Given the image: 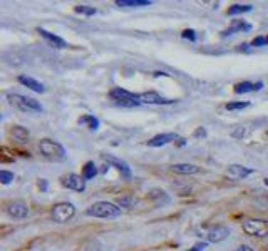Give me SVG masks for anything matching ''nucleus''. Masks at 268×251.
<instances>
[{
  "mask_svg": "<svg viewBox=\"0 0 268 251\" xmlns=\"http://www.w3.org/2000/svg\"><path fill=\"white\" fill-rule=\"evenodd\" d=\"M196 236L203 239L205 243H221L229 236V228L225 225H208L195 230Z\"/></svg>",
  "mask_w": 268,
  "mask_h": 251,
  "instance_id": "f257e3e1",
  "label": "nucleus"
},
{
  "mask_svg": "<svg viewBox=\"0 0 268 251\" xmlns=\"http://www.w3.org/2000/svg\"><path fill=\"white\" fill-rule=\"evenodd\" d=\"M86 216L101 218V220H114V218L121 216V208L114 203H109V201H97V203L86 210Z\"/></svg>",
  "mask_w": 268,
  "mask_h": 251,
  "instance_id": "f03ea898",
  "label": "nucleus"
},
{
  "mask_svg": "<svg viewBox=\"0 0 268 251\" xmlns=\"http://www.w3.org/2000/svg\"><path fill=\"white\" fill-rule=\"evenodd\" d=\"M39 151L41 154L46 157L49 161H54V162H61L64 161L65 157H67V152H65V147L57 143V141H52V139H41L39 143Z\"/></svg>",
  "mask_w": 268,
  "mask_h": 251,
  "instance_id": "7ed1b4c3",
  "label": "nucleus"
},
{
  "mask_svg": "<svg viewBox=\"0 0 268 251\" xmlns=\"http://www.w3.org/2000/svg\"><path fill=\"white\" fill-rule=\"evenodd\" d=\"M7 101L9 104L19 109L22 112H42L44 107L39 101L32 99V97L22 96V94H7Z\"/></svg>",
  "mask_w": 268,
  "mask_h": 251,
  "instance_id": "20e7f679",
  "label": "nucleus"
},
{
  "mask_svg": "<svg viewBox=\"0 0 268 251\" xmlns=\"http://www.w3.org/2000/svg\"><path fill=\"white\" fill-rule=\"evenodd\" d=\"M109 97H111V99L121 107H138V106H141L139 94H134V92L121 89V87H114V89H111Z\"/></svg>",
  "mask_w": 268,
  "mask_h": 251,
  "instance_id": "39448f33",
  "label": "nucleus"
},
{
  "mask_svg": "<svg viewBox=\"0 0 268 251\" xmlns=\"http://www.w3.org/2000/svg\"><path fill=\"white\" fill-rule=\"evenodd\" d=\"M242 228L245 234L256 238H266L268 236V221L265 220H255V218H247L242 223Z\"/></svg>",
  "mask_w": 268,
  "mask_h": 251,
  "instance_id": "423d86ee",
  "label": "nucleus"
},
{
  "mask_svg": "<svg viewBox=\"0 0 268 251\" xmlns=\"http://www.w3.org/2000/svg\"><path fill=\"white\" fill-rule=\"evenodd\" d=\"M75 216V206L72 203H57L52 208V220L56 223H67Z\"/></svg>",
  "mask_w": 268,
  "mask_h": 251,
  "instance_id": "0eeeda50",
  "label": "nucleus"
},
{
  "mask_svg": "<svg viewBox=\"0 0 268 251\" xmlns=\"http://www.w3.org/2000/svg\"><path fill=\"white\" fill-rule=\"evenodd\" d=\"M139 101H141V104H151V106H169V104H174V102H176V99H169V97L160 96L155 91L141 92Z\"/></svg>",
  "mask_w": 268,
  "mask_h": 251,
  "instance_id": "6e6552de",
  "label": "nucleus"
},
{
  "mask_svg": "<svg viewBox=\"0 0 268 251\" xmlns=\"http://www.w3.org/2000/svg\"><path fill=\"white\" fill-rule=\"evenodd\" d=\"M5 213L14 220H24L29 215V206L24 201H10L9 204H5Z\"/></svg>",
  "mask_w": 268,
  "mask_h": 251,
  "instance_id": "1a4fd4ad",
  "label": "nucleus"
},
{
  "mask_svg": "<svg viewBox=\"0 0 268 251\" xmlns=\"http://www.w3.org/2000/svg\"><path fill=\"white\" fill-rule=\"evenodd\" d=\"M101 159H102L104 162H107L109 168H116L118 171L121 173L126 179L131 178V168H129V164H128L126 161L119 159V157L112 156V154H101Z\"/></svg>",
  "mask_w": 268,
  "mask_h": 251,
  "instance_id": "9d476101",
  "label": "nucleus"
},
{
  "mask_svg": "<svg viewBox=\"0 0 268 251\" xmlns=\"http://www.w3.org/2000/svg\"><path fill=\"white\" fill-rule=\"evenodd\" d=\"M62 186L67 189H72L75 193H84L86 191V179L75 173H70L62 178Z\"/></svg>",
  "mask_w": 268,
  "mask_h": 251,
  "instance_id": "9b49d317",
  "label": "nucleus"
},
{
  "mask_svg": "<svg viewBox=\"0 0 268 251\" xmlns=\"http://www.w3.org/2000/svg\"><path fill=\"white\" fill-rule=\"evenodd\" d=\"M37 32H39L42 39L46 40L51 47H54V49H67V42H65L62 37L52 34V32L42 29V27H39V29H37Z\"/></svg>",
  "mask_w": 268,
  "mask_h": 251,
  "instance_id": "f8f14e48",
  "label": "nucleus"
},
{
  "mask_svg": "<svg viewBox=\"0 0 268 251\" xmlns=\"http://www.w3.org/2000/svg\"><path fill=\"white\" fill-rule=\"evenodd\" d=\"M178 139H179V136L176 133L156 134V136H152L149 141H147V146H149V147H161V146H166L169 143H176Z\"/></svg>",
  "mask_w": 268,
  "mask_h": 251,
  "instance_id": "ddd939ff",
  "label": "nucleus"
},
{
  "mask_svg": "<svg viewBox=\"0 0 268 251\" xmlns=\"http://www.w3.org/2000/svg\"><path fill=\"white\" fill-rule=\"evenodd\" d=\"M251 29H253V27H251V24H248L247 20L235 19V20H232V25H229L226 30L221 32V35L228 37V35H233V34H240V32H250Z\"/></svg>",
  "mask_w": 268,
  "mask_h": 251,
  "instance_id": "4468645a",
  "label": "nucleus"
},
{
  "mask_svg": "<svg viewBox=\"0 0 268 251\" xmlns=\"http://www.w3.org/2000/svg\"><path fill=\"white\" fill-rule=\"evenodd\" d=\"M263 82L258 80V82H250V80H243V82L235 84V94H248V92H258L263 89Z\"/></svg>",
  "mask_w": 268,
  "mask_h": 251,
  "instance_id": "2eb2a0df",
  "label": "nucleus"
},
{
  "mask_svg": "<svg viewBox=\"0 0 268 251\" xmlns=\"http://www.w3.org/2000/svg\"><path fill=\"white\" fill-rule=\"evenodd\" d=\"M226 173H228V176L233 178V179H245V178H248L250 174H253L255 169L242 166V164H229L228 169H226Z\"/></svg>",
  "mask_w": 268,
  "mask_h": 251,
  "instance_id": "dca6fc26",
  "label": "nucleus"
},
{
  "mask_svg": "<svg viewBox=\"0 0 268 251\" xmlns=\"http://www.w3.org/2000/svg\"><path fill=\"white\" fill-rule=\"evenodd\" d=\"M17 80L22 86L29 87L30 91L37 92V94H44V92H46V87H44V84L39 82V80H35L34 77H29V75H19Z\"/></svg>",
  "mask_w": 268,
  "mask_h": 251,
  "instance_id": "f3484780",
  "label": "nucleus"
},
{
  "mask_svg": "<svg viewBox=\"0 0 268 251\" xmlns=\"http://www.w3.org/2000/svg\"><path fill=\"white\" fill-rule=\"evenodd\" d=\"M171 169H173V173H178V174H196V173H200V168L195 166V164H189V162H178V164H173Z\"/></svg>",
  "mask_w": 268,
  "mask_h": 251,
  "instance_id": "a211bd4d",
  "label": "nucleus"
},
{
  "mask_svg": "<svg viewBox=\"0 0 268 251\" xmlns=\"http://www.w3.org/2000/svg\"><path fill=\"white\" fill-rule=\"evenodd\" d=\"M78 122L81 126L89 128L91 131H97V129H99V126H101V121L96 116H92V114H84V116H81Z\"/></svg>",
  "mask_w": 268,
  "mask_h": 251,
  "instance_id": "6ab92c4d",
  "label": "nucleus"
},
{
  "mask_svg": "<svg viewBox=\"0 0 268 251\" xmlns=\"http://www.w3.org/2000/svg\"><path fill=\"white\" fill-rule=\"evenodd\" d=\"M152 2L151 0H116L118 7H128V9H136V7H149Z\"/></svg>",
  "mask_w": 268,
  "mask_h": 251,
  "instance_id": "aec40b11",
  "label": "nucleus"
},
{
  "mask_svg": "<svg viewBox=\"0 0 268 251\" xmlns=\"http://www.w3.org/2000/svg\"><path fill=\"white\" fill-rule=\"evenodd\" d=\"M10 136L15 139V141H19V143H25L27 139H29V129H25V128H22V126H12V129H10Z\"/></svg>",
  "mask_w": 268,
  "mask_h": 251,
  "instance_id": "412c9836",
  "label": "nucleus"
},
{
  "mask_svg": "<svg viewBox=\"0 0 268 251\" xmlns=\"http://www.w3.org/2000/svg\"><path fill=\"white\" fill-rule=\"evenodd\" d=\"M251 10H253V5H250V4H247V5L235 4L228 9L226 14L229 15V17H235V15H240V14H248V12H251Z\"/></svg>",
  "mask_w": 268,
  "mask_h": 251,
  "instance_id": "4be33fe9",
  "label": "nucleus"
},
{
  "mask_svg": "<svg viewBox=\"0 0 268 251\" xmlns=\"http://www.w3.org/2000/svg\"><path fill=\"white\" fill-rule=\"evenodd\" d=\"M97 166L94 161H87L84 168H83V178L86 179V181H89V179H94L97 176Z\"/></svg>",
  "mask_w": 268,
  "mask_h": 251,
  "instance_id": "5701e85b",
  "label": "nucleus"
},
{
  "mask_svg": "<svg viewBox=\"0 0 268 251\" xmlns=\"http://www.w3.org/2000/svg\"><path fill=\"white\" fill-rule=\"evenodd\" d=\"M74 12L81 14V15H86V17H92V15L97 14V10L94 7H91V5H75Z\"/></svg>",
  "mask_w": 268,
  "mask_h": 251,
  "instance_id": "b1692460",
  "label": "nucleus"
},
{
  "mask_svg": "<svg viewBox=\"0 0 268 251\" xmlns=\"http://www.w3.org/2000/svg\"><path fill=\"white\" fill-rule=\"evenodd\" d=\"M251 104L247 101H235V102H228L226 104V111H243V109H248Z\"/></svg>",
  "mask_w": 268,
  "mask_h": 251,
  "instance_id": "393cba45",
  "label": "nucleus"
},
{
  "mask_svg": "<svg viewBox=\"0 0 268 251\" xmlns=\"http://www.w3.org/2000/svg\"><path fill=\"white\" fill-rule=\"evenodd\" d=\"M14 173H10V171H7V169H2V171H0V181H2V184H5V186H7V184H10L14 181Z\"/></svg>",
  "mask_w": 268,
  "mask_h": 251,
  "instance_id": "a878e982",
  "label": "nucleus"
},
{
  "mask_svg": "<svg viewBox=\"0 0 268 251\" xmlns=\"http://www.w3.org/2000/svg\"><path fill=\"white\" fill-rule=\"evenodd\" d=\"M134 203V198L133 196H121V198H118V206L119 208H131V204Z\"/></svg>",
  "mask_w": 268,
  "mask_h": 251,
  "instance_id": "bb28decb",
  "label": "nucleus"
},
{
  "mask_svg": "<svg viewBox=\"0 0 268 251\" xmlns=\"http://www.w3.org/2000/svg\"><path fill=\"white\" fill-rule=\"evenodd\" d=\"M251 47H263V46H268V35H258L255 37L253 40L250 42Z\"/></svg>",
  "mask_w": 268,
  "mask_h": 251,
  "instance_id": "cd10ccee",
  "label": "nucleus"
},
{
  "mask_svg": "<svg viewBox=\"0 0 268 251\" xmlns=\"http://www.w3.org/2000/svg\"><path fill=\"white\" fill-rule=\"evenodd\" d=\"M181 37H183V39L191 40V42H195L196 39H198V35H196V30H193V29H186V30H183Z\"/></svg>",
  "mask_w": 268,
  "mask_h": 251,
  "instance_id": "c85d7f7f",
  "label": "nucleus"
},
{
  "mask_svg": "<svg viewBox=\"0 0 268 251\" xmlns=\"http://www.w3.org/2000/svg\"><path fill=\"white\" fill-rule=\"evenodd\" d=\"M206 244H208V243H205V241H200V243H196L193 248H189L188 251H205Z\"/></svg>",
  "mask_w": 268,
  "mask_h": 251,
  "instance_id": "c756f323",
  "label": "nucleus"
},
{
  "mask_svg": "<svg viewBox=\"0 0 268 251\" xmlns=\"http://www.w3.org/2000/svg\"><path fill=\"white\" fill-rule=\"evenodd\" d=\"M193 136H195V138H206V129L205 128H198L193 133Z\"/></svg>",
  "mask_w": 268,
  "mask_h": 251,
  "instance_id": "7c9ffc66",
  "label": "nucleus"
},
{
  "mask_svg": "<svg viewBox=\"0 0 268 251\" xmlns=\"http://www.w3.org/2000/svg\"><path fill=\"white\" fill-rule=\"evenodd\" d=\"M39 188H41V191L46 193L47 191V179H39Z\"/></svg>",
  "mask_w": 268,
  "mask_h": 251,
  "instance_id": "2f4dec72",
  "label": "nucleus"
},
{
  "mask_svg": "<svg viewBox=\"0 0 268 251\" xmlns=\"http://www.w3.org/2000/svg\"><path fill=\"white\" fill-rule=\"evenodd\" d=\"M235 251H255L251 246H248V244H242V246H238Z\"/></svg>",
  "mask_w": 268,
  "mask_h": 251,
  "instance_id": "473e14b6",
  "label": "nucleus"
},
{
  "mask_svg": "<svg viewBox=\"0 0 268 251\" xmlns=\"http://www.w3.org/2000/svg\"><path fill=\"white\" fill-rule=\"evenodd\" d=\"M184 144H186V139H183V138H179V139L176 141V146H179V147L184 146Z\"/></svg>",
  "mask_w": 268,
  "mask_h": 251,
  "instance_id": "72a5a7b5",
  "label": "nucleus"
},
{
  "mask_svg": "<svg viewBox=\"0 0 268 251\" xmlns=\"http://www.w3.org/2000/svg\"><path fill=\"white\" fill-rule=\"evenodd\" d=\"M265 184H266V186H268V179H265Z\"/></svg>",
  "mask_w": 268,
  "mask_h": 251,
  "instance_id": "f704fd0d",
  "label": "nucleus"
}]
</instances>
